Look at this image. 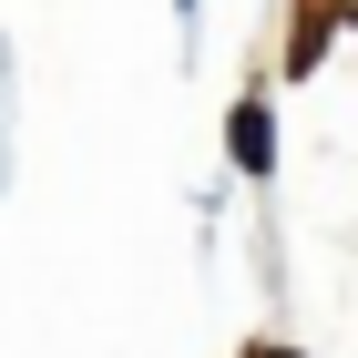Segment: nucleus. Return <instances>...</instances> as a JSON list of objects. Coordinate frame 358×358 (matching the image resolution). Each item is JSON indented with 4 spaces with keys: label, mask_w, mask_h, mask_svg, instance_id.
I'll list each match as a JSON object with an SVG mask.
<instances>
[{
    "label": "nucleus",
    "mask_w": 358,
    "mask_h": 358,
    "mask_svg": "<svg viewBox=\"0 0 358 358\" xmlns=\"http://www.w3.org/2000/svg\"><path fill=\"white\" fill-rule=\"evenodd\" d=\"M236 164H266V113H256V103L236 113Z\"/></svg>",
    "instance_id": "1"
},
{
    "label": "nucleus",
    "mask_w": 358,
    "mask_h": 358,
    "mask_svg": "<svg viewBox=\"0 0 358 358\" xmlns=\"http://www.w3.org/2000/svg\"><path fill=\"white\" fill-rule=\"evenodd\" d=\"M256 358H297V348H256Z\"/></svg>",
    "instance_id": "2"
}]
</instances>
